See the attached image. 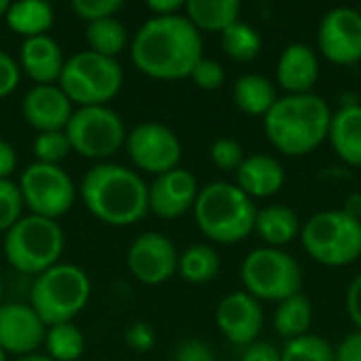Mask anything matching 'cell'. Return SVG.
Returning <instances> with one entry per match:
<instances>
[{"instance_id":"obj_10","label":"cell","mask_w":361,"mask_h":361,"mask_svg":"<svg viewBox=\"0 0 361 361\" xmlns=\"http://www.w3.org/2000/svg\"><path fill=\"white\" fill-rule=\"evenodd\" d=\"M63 131L72 152H78L85 159H110L127 140L121 114L108 106H85L74 110Z\"/></svg>"},{"instance_id":"obj_37","label":"cell","mask_w":361,"mask_h":361,"mask_svg":"<svg viewBox=\"0 0 361 361\" xmlns=\"http://www.w3.org/2000/svg\"><path fill=\"white\" fill-rule=\"evenodd\" d=\"M190 78H192V82L199 89H203V91H216V89H220L224 85L226 74H224V68H222L220 61L209 59V57H203L195 66V70L190 72Z\"/></svg>"},{"instance_id":"obj_26","label":"cell","mask_w":361,"mask_h":361,"mask_svg":"<svg viewBox=\"0 0 361 361\" xmlns=\"http://www.w3.org/2000/svg\"><path fill=\"white\" fill-rule=\"evenodd\" d=\"M233 99L241 112L264 118L277 102V89L262 74H243L233 87Z\"/></svg>"},{"instance_id":"obj_14","label":"cell","mask_w":361,"mask_h":361,"mask_svg":"<svg viewBox=\"0 0 361 361\" xmlns=\"http://www.w3.org/2000/svg\"><path fill=\"white\" fill-rule=\"evenodd\" d=\"M127 269L144 286L165 283L178 273L176 245L161 233H144L129 245Z\"/></svg>"},{"instance_id":"obj_38","label":"cell","mask_w":361,"mask_h":361,"mask_svg":"<svg viewBox=\"0 0 361 361\" xmlns=\"http://www.w3.org/2000/svg\"><path fill=\"white\" fill-rule=\"evenodd\" d=\"M21 80V68L19 61L0 49V97L11 95Z\"/></svg>"},{"instance_id":"obj_39","label":"cell","mask_w":361,"mask_h":361,"mask_svg":"<svg viewBox=\"0 0 361 361\" xmlns=\"http://www.w3.org/2000/svg\"><path fill=\"white\" fill-rule=\"evenodd\" d=\"M154 341H157L154 330H152L148 324H144V322L129 326L127 332H125V343H127V347L133 349V351H137V353L150 351V349L154 347Z\"/></svg>"},{"instance_id":"obj_40","label":"cell","mask_w":361,"mask_h":361,"mask_svg":"<svg viewBox=\"0 0 361 361\" xmlns=\"http://www.w3.org/2000/svg\"><path fill=\"white\" fill-rule=\"evenodd\" d=\"M173 361H216V357L209 345L197 338H188L176 349Z\"/></svg>"},{"instance_id":"obj_42","label":"cell","mask_w":361,"mask_h":361,"mask_svg":"<svg viewBox=\"0 0 361 361\" xmlns=\"http://www.w3.org/2000/svg\"><path fill=\"white\" fill-rule=\"evenodd\" d=\"M334 361H361V332L343 338V343L334 349Z\"/></svg>"},{"instance_id":"obj_6","label":"cell","mask_w":361,"mask_h":361,"mask_svg":"<svg viewBox=\"0 0 361 361\" xmlns=\"http://www.w3.org/2000/svg\"><path fill=\"white\" fill-rule=\"evenodd\" d=\"M66 237L57 220L40 216H21V220L4 233V256L8 264L23 275H40L59 264Z\"/></svg>"},{"instance_id":"obj_8","label":"cell","mask_w":361,"mask_h":361,"mask_svg":"<svg viewBox=\"0 0 361 361\" xmlns=\"http://www.w3.org/2000/svg\"><path fill=\"white\" fill-rule=\"evenodd\" d=\"M57 85L80 108L106 106L123 87V68L116 59L80 51L63 63Z\"/></svg>"},{"instance_id":"obj_27","label":"cell","mask_w":361,"mask_h":361,"mask_svg":"<svg viewBox=\"0 0 361 361\" xmlns=\"http://www.w3.org/2000/svg\"><path fill=\"white\" fill-rule=\"evenodd\" d=\"M311 322H313V305L305 294H294L281 300L273 315L275 332L288 341L309 334Z\"/></svg>"},{"instance_id":"obj_21","label":"cell","mask_w":361,"mask_h":361,"mask_svg":"<svg viewBox=\"0 0 361 361\" xmlns=\"http://www.w3.org/2000/svg\"><path fill=\"white\" fill-rule=\"evenodd\" d=\"M237 173V186L250 199H267L277 195L286 184V171L281 163L269 154L245 157Z\"/></svg>"},{"instance_id":"obj_9","label":"cell","mask_w":361,"mask_h":361,"mask_svg":"<svg viewBox=\"0 0 361 361\" xmlns=\"http://www.w3.org/2000/svg\"><path fill=\"white\" fill-rule=\"evenodd\" d=\"M241 281L256 300L281 302L300 294L302 273L298 262L277 247H258L250 252L241 264Z\"/></svg>"},{"instance_id":"obj_41","label":"cell","mask_w":361,"mask_h":361,"mask_svg":"<svg viewBox=\"0 0 361 361\" xmlns=\"http://www.w3.org/2000/svg\"><path fill=\"white\" fill-rule=\"evenodd\" d=\"M345 305H347V313H349L351 322L355 324L357 332H361V273L351 281V286L347 290Z\"/></svg>"},{"instance_id":"obj_16","label":"cell","mask_w":361,"mask_h":361,"mask_svg":"<svg viewBox=\"0 0 361 361\" xmlns=\"http://www.w3.org/2000/svg\"><path fill=\"white\" fill-rule=\"evenodd\" d=\"M47 326L30 305H0V349L13 355H32L44 343Z\"/></svg>"},{"instance_id":"obj_24","label":"cell","mask_w":361,"mask_h":361,"mask_svg":"<svg viewBox=\"0 0 361 361\" xmlns=\"http://www.w3.org/2000/svg\"><path fill=\"white\" fill-rule=\"evenodd\" d=\"M241 2L237 0H188L184 4L186 19L199 32H224L239 21Z\"/></svg>"},{"instance_id":"obj_34","label":"cell","mask_w":361,"mask_h":361,"mask_svg":"<svg viewBox=\"0 0 361 361\" xmlns=\"http://www.w3.org/2000/svg\"><path fill=\"white\" fill-rule=\"evenodd\" d=\"M23 207L19 186L11 180H0V233L11 231L21 220Z\"/></svg>"},{"instance_id":"obj_3","label":"cell","mask_w":361,"mask_h":361,"mask_svg":"<svg viewBox=\"0 0 361 361\" xmlns=\"http://www.w3.org/2000/svg\"><path fill=\"white\" fill-rule=\"evenodd\" d=\"M330 121L332 110L324 97L315 93L283 95L264 116V131L279 152L305 157L328 140Z\"/></svg>"},{"instance_id":"obj_45","label":"cell","mask_w":361,"mask_h":361,"mask_svg":"<svg viewBox=\"0 0 361 361\" xmlns=\"http://www.w3.org/2000/svg\"><path fill=\"white\" fill-rule=\"evenodd\" d=\"M182 0H148L146 6L154 17H169V15H178L180 11H184Z\"/></svg>"},{"instance_id":"obj_5","label":"cell","mask_w":361,"mask_h":361,"mask_svg":"<svg viewBox=\"0 0 361 361\" xmlns=\"http://www.w3.org/2000/svg\"><path fill=\"white\" fill-rule=\"evenodd\" d=\"M91 281L76 264L59 262L34 277L30 307L47 328L70 324L89 302Z\"/></svg>"},{"instance_id":"obj_47","label":"cell","mask_w":361,"mask_h":361,"mask_svg":"<svg viewBox=\"0 0 361 361\" xmlns=\"http://www.w3.org/2000/svg\"><path fill=\"white\" fill-rule=\"evenodd\" d=\"M17 361H53V360H51V357H47V355H36V353H32V355L19 357Z\"/></svg>"},{"instance_id":"obj_22","label":"cell","mask_w":361,"mask_h":361,"mask_svg":"<svg viewBox=\"0 0 361 361\" xmlns=\"http://www.w3.org/2000/svg\"><path fill=\"white\" fill-rule=\"evenodd\" d=\"M328 137L341 161L361 167V104H345L332 114Z\"/></svg>"},{"instance_id":"obj_12","label":"cell","mask_w":361,"mask_h":361,"mask_svg":"<svg viewBox=\"0 0 361 361\" xmlns=\"http://www.w3.org/2000/svg\"><path fill=\"white\" fill-rule=\"evenodd\" d=\"M125 148L133 165L146 173L163 176L178 167L182 144L173 129L161 123H140L127 133Z\"/></svg>"},{"instance_id":"obj_33","label":"cell","mask_w":361,"mask_h":361,"mask_svg":"<svg viewBox=\"0 0 361 361\" xmlns=\"http://www.w3.org/2000/svg\"><path fill=\"white\" fill-rule=\"evenodd\" d=\"M32 150H34L36 163L59 165L72 152V146L68 142L66 131H44L36 135Z\"/></svg>"},{"instance_id":"obj_7","label":"cell","mask_w":361,"mask_h":361,"mask_svg":"<svg viewBox=\"0 0 361 361\" xmlns=\"http://www.w3.org/2000/svg\"><path fill=\"white\" fill-rule=\"evenodd\" d=\"M305 252L324 267H347L361 256V220L343 209H326L300 228Z\"/></svg>"},{"instance_id":"obj_4","label":"cell","mask_w":361,"mask_h":361,"mask_svg":"<svg viewBox=\"0 0 361 361\" xmlns=\"http://www.w3.org/2000/svg\"><path fill=\"white\" fill-rule=\"evenodd\" d=\"M192 209L199 231L222 245L243 241L254 231L258 214L254 201L228 182H212L201 188Z\"/></svg>"},{"instance_id":"obj_46","label":"cell","mask_w":361,"mask_h":361,"mask_svg":"<svg viewBox=\"0 0 361 361\" xmlns=\"http://www.w3.org/2000/svg\"><path fill=\"white\" fill-rule=\"evenodd\" d=\"M343 212L355 220H361V192H351L347 199H345V205H343Z\"/></svg>"},{"instance_id":"obj_31","label":"cell","mask_w":361,"mask_h":361,"mask_svg":"<svg viewBox=\"0 0 361 361\" xmlns=\"http://www.w3.org/2000/svg\"><path fill=\"white\" fill-rule=\"evenodd\" d=\"M220 38H222L224 53L231 59L241 61V63L256 59L262 51V38H260L258 30L243 21H235L233 25H228L220 34Z\"/></svg>"},{"instance_id":"obj_30","label":"cell","mask_w":361,"mask_h":361,"mask_svg":"<svg viewBox=\"0 0 361 361\" xmlns=\"http://www.w3.org/2000/svg\"><path fill=\"white\" fill-rule=\"evenodd\" d=\"M44 347H47V357H51L53 361L80 360L82 353H85V349H87L85 334L72 322L70 324H57V326L47 328Z\"/></svg>"},{"instance_id":"obj_51","label":"cell","mask_w":361,"mask_h":361,"mask_svg":"<svg viewBox=\"0 0 361 361\" xmlns=\"http://www.w3.org/2000/svg\"><path fill=\"white\" fill-rule=\"evenodd\" d=\"M357 13H360V17H361V4H360V8H357Z\"/></svg>"},{"instance_id":"obj_11","label":"cell","mask_w":361,"mask_h":361,"mask_svg":"<svg viewBox=\"0 0 361 361\" xmlns=\"http://www.w3.org/2000/svg\"><path fill=\"white\" fill-rule=\"evenodd\" d=\"M17 186L23 205L32 212V216L57 220L74 205V182L59 165L32 163L27 169H23Z\"/></svg>"},{"instance_id":"obj_44","label":"cell","mask_w":361,"mask_h":361,"mask_svg":"<svg viewBox=\"0 0 361 361\" xmlns=\"http://www.w3.org/2000/svg\"><path fill=\"white\" fill-rule=\"evenodd\" d=\"M15 167H17V152L13 144L0 137V180H8Z\"/></svg>"},{"instance_id":"obj_17","label":"cell","mask_w":361,"mask_h":361,"mask_svg":"<svg viewBox=\"0 0 361 361\" xmlns=\"http://www.w3.org/2000/svg\"><path fill=\"white\" fill-rule=\"evenodd\" d=\"M199 195L197 178L186 169H171L148 186V207L163 220H176L192 209Z\"/></svg>"},{"instance_id":"obj_43","label":"cell","mask_w":361,"mask_h":361,"mask_svg":"<svg viewBox=\"0 0 361 361\" xmlns=\"http://www.w3.org/2000/svg\"><path fill=\"white\" fill-rule=\"evenodd\" d=\"M241 361H281V351H277L269 343H258L256 341L250 347H245Z\"/></svg>"},{"instance_id":"obj_48","label":"cell","mask_w":361,"mask_h":361,"mask_svg":"<svg viewBox=\"0 0 361 361\" xmlns=\"http://www.w3.org/2000/svg\"><path fill=\"white\" fill-rule=\"evenodd\" d=\"M8 0H0V19H4V15H6V11H8Z\"/></svg>"},{"instance_id":"obj_35","label":"cell","mask_w":361,"mask_h":361,"mask_svg":"<svg viewBox=\"0 0 361 361\" xmlns=\"http://www.w3.org/2000/svg\"><path fill=\"white\" fill-rule=\"evenodd\" d=\"M209 157H212L214 165L222 171H237L241 167V163L245 161L241 144L231 137L216 140L209 148Z\"/></svg>"},{"instance_id":"obj_20","label":"cell","mask_w":361,"mask_h":361,"mask_svg":"<svg viewBox=\"0 0 361 361\" xmlns=\"http://www.w3.org/2000/svg\"><path fill=\"white\" fill-rule=\"evenodd\" d=\"M63 53L61 47L51 36H34L25 38L19 49V68L36 82V85H53L59 80L63 70Z\"/></svg>"},{"instance_id":"obj_49","label":"cell","mask_w":361,"mask_h":361,"mask_svg":"<svg viewBox=\"0 0 361 361\" xmlns=\"http://www.w3.org/2000/svg\"><path fill=\"white\" fill-rule=\"evenodd\" d=\"M0 361H6V353L2 349H0Z\"/></svg>"},{"instance_id":"obj_29","label":"cell","mask_w":361,"mask_h":361,"mask_svg":"<svg viewBox=\"0 0 361 361\" xmlns=\"http://www.w3.org/2000/svg\"><path fill=\"white\" fill-rule=\"evenodd\" d=\"M220 271V256L214 247L197 243L178 256V273L188 283H207Z\"/></svg>"},{"instance_id":"obj_1","label":"cell","mask_w":361,"mask_h":361,"mask_svg":"<svg viewBox=\"0 0 361 361\" xmlns=\"http://www.w3.org/2000/svg\"><path fill=\"white\" fill-rule=\"evenodd\" d=\"M201 59V32L182 13L150 17L131 42V61L142 74L157 80L186 78Z\"/></svg>"},{"instance_id":"obj_23","label":"cell","mask_w":361,"mask_h":361,"mask_svg":"<svg viewBox=\"0 0 361 361\" xmlns=\"http://www.w3.org/2000/svg\"><path fill=\"white\" fill-rule=\"evenodd\" d=\"M254 231L260 235V239L267 243V247L288 245L294 241L300 233V220L298 214L286 205H269L256 214Z\"/></svg>"},{"instance_id":"obj_50","label":"cell","mask_w":361,"mask_h":361,"mask_svg":"<svg viewBox=\"0 0 361 361\" xmlns=\"http://www.w3.org/2000/svg\"><path fill=\"white\" fill-rule=\"evenodd\" d=\"M0 305H2V281H0Z\"/></svg>"},{"instance_id":"obj_25","label":"cell","mask_w":361,"mask_h":361,"mask_svg":"<svg viewBox=\"0 0 361 361\" xmlns=\"http://www.w3.org/2000/svg\"><path fill=\"white\" fill-rule=\"evenodd\" d=\"M55 13L53 6L44 0H21V2H11L8 11L4 15L6 25L25 38L34 36H44L51 25H53Z\"/></svg>"},{"instance_id":"obj_32","label":"cell","mask_w":361,"mask_h":361,"mask_svg":"<svg viewBox=\"0 0 361 361\" xmlns=\"http://www.w3.org/2000/svg\"><path fill=\"white\" fill-rule=\"evenodd\" d=\"M281 361H334V347L317 334H305L286 343Z\"/></svg>"},{"instance_id":"obj_2","label":"cell","mask_w":361,"mask_h":361,"mask_svg":"<svg viewBox=\"0 0 361 361\" xmlns=\"http://www.w3.org/2000/svg\"><path fill=\"white\" fill-rule=\"evenodd\" d=\"M80 197L91 216L110 226H131L150 212L148 184L133 169L116 163L91 167L82 178Z\"/></svg>"},{"instance_id":"obj_15","label":"cell","mask_w":361,"mask_h":361,"mask_svg":"<svg viewBox=\"0 0 361 361\" xmlns=\"http://www.w3.org/2000/svg\"><path fill=\"white\" fill-rule=\"evenodd\" d=\"M216 324L231 343L250 347L256 343L264 326V311L260 300L250 296L245 290L233 292L220 300L216 309Z\"/></svg>"},{"instance_id":"obj_28","label":"cell","mask_w":361,"mask_h":361,"mask_svg":"<svg viewBox=\"0 0 361 361\" xmlns=\"http://www.w3.org/2000/svg\"><path fill=\"white\" fill-rule=\"evenodd\" d=\"M87 44L89 51L116 59V55H121L129 42V34L127 27L116 19V17H108V19H99L93 23H87Z\"/></svg>"},{"instance_id":"obj_13","label":"cell","mask_w":361,"mask_h":361,"mask_svg":"<svg viewBox=\"0 0 361 361\" xmlns=\"http://www.w3.org/2000/svg\"><path fill=\"white\" fill-rule=\"evenodd\" d=\"M322 55L338 66L361 61V17L357 8L336 6L328 11L317 30Z\"/></svg>"},{"instance_id":"obj_19","label":"cell","mask_w":361,"mask_h":361,"mask_svg":"<svg viewBox=\"0 0 361 361\" xmlns=\"http://www.w3.org/2000/svg\"><path fill=\"white\" fill-rule=\"evenodd\" d=\"M319 78V61L315 51L305 42H292L277 61V85L288 95L311 93Z\"/></svg>"},{"instance_id":"obj_18","label":"cell","mask_w":361,"mask_h":361,"mask_svg":"<svg viewBox=\"0 0 361 361\" xmlns=\"http://www.w3.org/2000/svg\"><path fill=\"white\" fill-rule=\"evenodd\" d=\"M72 106L59 85H34L21 99V114L38 133L63 131L74 114Z\"/></svg>"},{"instance_id":"obj_36","label":"cell","mask_w":361,"mask_h":361,"mask_svg":"<svg viewBox=\"0 0 361 361\" xmlns=\"http://www.w3.org/2000/svg\"><path fill=\"white\" fill-rule=\"evenodd\" d=\"M121 8H123L121 0H74L72 2V11L76 13V17L87 23L114 17Z\"/></svg>"}]
</instances>
